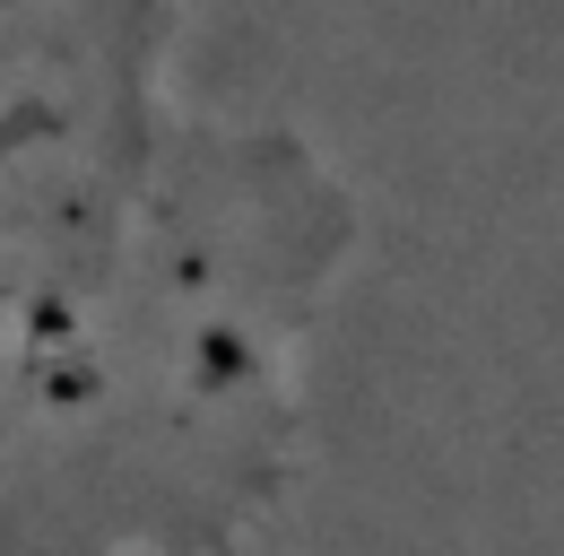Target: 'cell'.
<instances>
[{
  "instance_id": "cell-1",
  "label": "cell",
  "mask_w": 564,
  "mask_h": 556,
  "mask_svg": "<svg viewBox=\"0 0 564 556\" xmlns=\"http://www.w3.org/2000/svg\"><path fill=\"white\" fill-rule=\"evenodd\" d=\"M356 201L304 131L0 209V556H243L295 495Z\"/></svg>"
},
{
  "instance_id": "cell-2",
  "label": "cell",
  "mask_w": 564,
  "mask_h": 556,
  "mask_svg": "<svg viewBox=\"0 0 564 556\" xmlns=\"http://www.w3.org/2000/svg\"><path fill=\"white\" fill-rule=\"evenodd\" d=\"M183 44L192 0H0V209L174 165L217 122Z\"/></svg>"
}]
</instances>
